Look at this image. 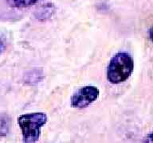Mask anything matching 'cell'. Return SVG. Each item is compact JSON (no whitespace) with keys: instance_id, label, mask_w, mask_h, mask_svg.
<instances>
[{"instance_id":"cell-1","label":"cell","mask_w":153,"mask_h":143,"mask_svg":"<svg viewBox=\"0 0 153 143\" xmlns=\"http://www.w3.org/2000/svg\"><path fill=\"white\" fill-rule=\"evenodd\" d=\"M133 69L132 57L127 52H119L112 57L108 66V80L113 84L123 83L131 76Z\"/></svg>"},{"instance_id":"cell-2","label":"cell","mask_w":153,"mask_h":143,"mask_svg":"<svg viewBox=\"0 0 153 143\" xmlns=\"http://www.w3.org/2000/svg\"><path fill=\"white\" fill-rule=\"evenodd\" d=\"M47 115L42 112L22 114L19 117L18 123L21 128L25 142H36L41 134V128L47 122Z\"/></svg>"},{"instance_id":"cell-3","label":"cell","mask_w":153,"mask_h":143,"mask_svg":"<svg viewBox=\"0 0 153 143\" xmlns=\"http://www.w3.org/2000/svg\"><path fill=\"white\" fill-rule=\"evenodd\" d=\"M100 91L93 86L80 88L71 97V106L75 108H85L93 103L99 96Z\"/></svg>"},{"instance_id":"cell-4","label":"cell","mask_w":153,"mask_h":143,"mask_svg":"<svg viewBox=\"0 0 153 143\" xmlns=\"http://www.w3.org/2000/svg\"><path fill=\"white\" fill-rule=\"evenodd\" d=\"M10 120L7 114H0V136H6L9 133Z\"/></svg>"},{"instance_id":"cell-5","label":"cell","mask_w":153,"mask_h":143,"mask_svg":"<svg viewBox=\"0 0 153 143\" xmlns=\"http://www.w3.org/2000/svg\"><path fill=\"white\" fill-rule=\"evenodd\" d=\"M10 4L16 7H26L37 3L40 0H7Z\"/></svg>"},{"instance_id":"cell-6","label":"cell","mask_w":153,"mask_h":143,"mask_svg":"<svg viewBox=\"0 0 153 143\" xmlns=\"http://www.w3.org/2000/svg\"><path fill=\"white\" fill-rule=\"evenodd\" d=\"M143 142H153V132L148 134V136L145 138V140Z\"/></svg>"},{"instance_id":"cell-7","label":"cell","mask_w":153,"mask_h":143,"mask_svg":"<svg viewBox=\"0 0 153 143\" xmlns=\"http://www.w3.org/2000/svg\"><path fill=\"white\" fill-rule=\"evenodd\" d=\"M149 35H150V38L153 41V28L151 29L150 31H149Z\"/></svg>"}]
</instances>
